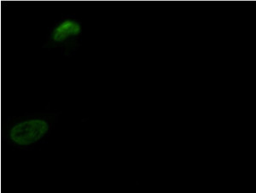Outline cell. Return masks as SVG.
<instances>
[{
  "instance_id": "cell-2",
  "label": "cell",
  "mask_w": 256,
  "mask_h": 193,
  "mask_svg": "<svg viewBox=\"0 0 256 193\" xmlns=\"http://www.w3.org/2000/svg\"><path fill=\"white\" fill-rule=\"evenodd\" d=\"M82 22L76 16H64L50 28L43 48H60L64 56L71 58L82 46Z\"/></svg>"
},
{
  "instance_id": "cell-1",
  "label": "cell",
  "mask_w": 256,
  "mask_h": 193,
  "mask_svg": "<svg viewBox=\"0 0 256 193\" xmlns=\"http://www.w3.org/2000/svg\"><path fill=\"white\" fill-rule=\"evenodd\" d=\"M60 114L61 112H35L7 116L3 122L4 141L16 149H34L49 138Z\"/></svg>"
}]
</instances>
